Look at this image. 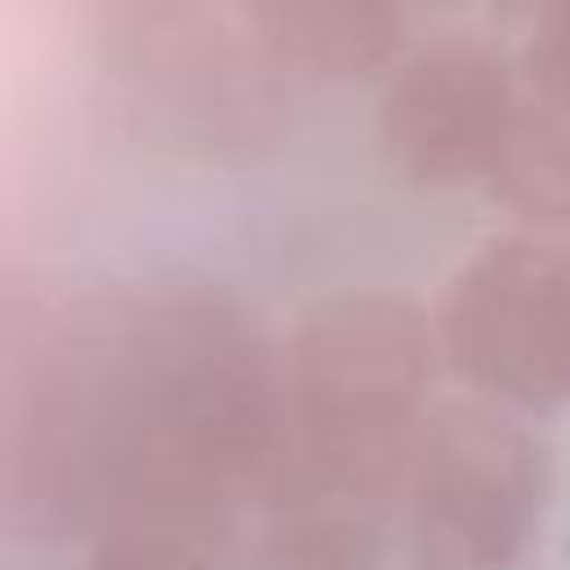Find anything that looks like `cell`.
I'll return each instance as SVG.
<instances>
[{"mask_svg":"<svg viewBox=\"0 0 570 570\" xmlns=\"http://www.w3.org/2000/svg\"><path fill=\"white\" fill-rule=\"evenodd\" d=\"M53 356L36 432L53 468H71V503L116 517L111 534L174 530L267 445L263 347L205 294L116 298L71 325Z\"/></svg>","mask_w":570,"mask_h":570,"instance_id":"cell-1","label":"cell"},{"mask_svg":"<svg viewBox=\"0 0 570 570\" xmlns=\"http://www.w3.org/2000/svg\"><path fill=\"white\" fill-rule=\"evenodd\" d=\"M436 330L405 298L347 294L312 307L289 343V410L307 463L334 490L401 481L423 428Z\"/></svg>","mask_w":570,"mask_h":570,"instance_id":"cell-2","label":"cell"},{"mask_svg":"<svg viewBox=\"0 0 570 570\" xmlns=\"http://www.w3.org/2000/svg\"><path fill=\"white\" fill-rule=\"evenodd\" d=\"M401 494L414 570H512L539 530L548 454L508 405L445 401L410 445Z\"/></svg>","mask_w":570,"mask_h":570,"instance_id":"cell-3","label":"cell"},{"mask_svg":"<svg viewBox=\"0 0 570 570\" xmlns=\"http://www.w3.org/2000/svg\"><path fill=\"white\" fill-rule=\"evenodd\" d=\"M436 347L508 410L570 401V249L548 236H499L450 276Z\"/></svg>","mask_w":570,"mask_h":570,"instance_id":"cell-4","label":"cell"},{"mask_svg":"<svg viewBox=\"0 0 570 570\" xmlns=\"http://www.w3.org/2000/svg\"><path fill=\"white\" fill-rule=\"evenodd\" d=\"M525 107L517 67L481 40H441L405 58L379 102L387 160L423 187L490 183Z\"/></svg>","mask_w":570,"mask_h":570,"instance_id":"cell-5","label":"cell"},{"mask_svg":"<svg viewBox=\"0 0 570 570\" xmlns=\"http://www.w3.org/2000/svg\"><path fill=\"white\" fill-rule=\"evenodd\" d=\"M263 45L316 76H352L396 53L405 18L379 4H258L245 13Z\"/></svg>","mask_w":570,"mask_h":570,"instance_id":"cell-6","label":"cell"},{"mask_svg":"<svg viewBox=\"0 0 570 570\" xmlns=\"http://www.w3.org/2000/svg\"><path fill=\"white\" fill-rule=\"evenodd\" d=\"M485 187L521 218L534 223L570 218V129L539 98H525Z\"/></svg>","mask_w":570,"mask_h":570,"instance_id":"cell-7","label":"cell"},{"mask_svg":"<svg viewBox=\"0 0 570 570\" xmlns=\"http://www.w3.org/2000/svg\"><path fill=\"white\" fill-rule=\"evenodd\" d=\"M530 80H534V98L570 129V4L543 9L534 18Z\"/></svg>","mask_w":570,"mask_h":570,"instance_id":"cell-8","label":"cell"},{"mask_svg":"<svg viewBox=\"0 0 570 570\" xmlns=\"http://www.w3.org/2000/svg\"><path fill=\"white\" fill-rule=\"evenodd\" d=\"M94 570H209V566L174 530H129L102 539Z\"/></svg>","mask_w":570,"mask_h":570,"instance_id":"cell-9","label":"cell"}]
</instances>
